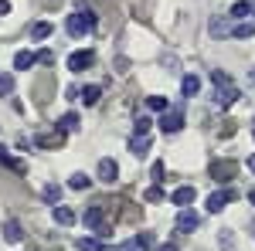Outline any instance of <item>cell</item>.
<instances>
[{
  "instance_id": "cell-30",
  "label": "cell",
  "mask_w": 255,
  "mask_h": 251,
  "mask_svg": "<svg viewBox=\"0 0 255 251\" xmlns=\"http://www.w3.org/2000/svg\"><path fill=\"white\" fill-rule=\"evenodd\" d=\"M153 180H163V163H153Z\"/></svg>"
},
{
  "instance_id": "cell-33",
  "label": "cell",
  "mask_w": 255,
  "mask_h": 251,
  "mask_svg": "<svg viewBox=\"0 0 255 251\" xmlns=\"http://www.w3.org/2000/svg\"><path fill=\"white\" fill-rule=\"evenodd\" d=\"M249 204H252V207H255V190H252V193H249Z\"/></svg>"
},
{
  "instance_id": "cell-16",
  "label": "cell",
  "mask_w": 255,
  "mask_h": 251,
  "mask_svg": "<svg viewBox=\"0 0 255 251\" xmlns=\"http://www.w3.org/2000/svg\"><path fill=\"white\" fill-rule=\"evenodd\" d=\"M228 14H232L235 20H245L249 14H252V3H249V0H238V3H232V10H228Z\"/></svg>"
},
{
  "instance_id": "cell-24",
  "label": "cell",
  "mask_w": 255,
  "mask_h": 251,
  "mask_svg": "<svg viewBox=\"0 0 255 251\" xmlns=\"http://www.w3.org/2000/svg\"><path fill=\"white\" fill-rule=\"evenodd\" d=\"M211 173H215V176H232V173H235V163H215Z\"/></svg>"
},
{
  "instance_id": "cell-8",
  "label": "cell",
  "mask_w": 255,
  "mask_h": 251,
  "mask_svg": "<svg viewBox=\"0 0 255 251\" xmlns=\"http://www.w3.org/2000/svg\"><path fill=\"white\" fill-rule=\"evenodd\" d=\"M232 197H235L232 190H215L211 197H208V211H211V214L225 211V204H232Z\"/></svg>"
},
{
  "instance_id": "cell-11",
  "label": "cell",
  "mask_w": 255,
  "mask_h": 251,
  "mask_svg": "<svg viewBox=\"0 0 255 251\" xmlns=\"http://www.w3.org/2000/svg\"><path fill=\"white\" fill-rule=\"evenodd\" d=\"M129 150L136 156H146V150H150V133H136L133 139H129Z\"/></svg>"
},
{
  "instance_id": "cell-7",
  "label": "cell",
  "mask_w": 255,
  "mask_h": 251,
  "mask_svg": "<svg viewBox=\"0 0 255 251\" xmlns=\"http://www.w3.org/2000/svg\"><path fill=\"white\" fill-rule=\"evenodd\" d=\"M116 176H119V167H116V160H99V180L102 183H116Z\"/></svg>"
},
{
  "instance_id": "cell-10",
  "label": "cell",
  "mask_w": 255,
  "mask_h": 251,
  "mask_svg": "<svg viewBox=\"0 0 255 251\" xmlns=\"http://www.w3.org/2000/svg\"><path fill=\"white\" fill-rule=\"evenodd\" d=\"M51 217H55V224H61V228H72V224H75V214L68 211L65 204H58V207L51 211Z\"/></svg>"
},
{
  "instance_id": "cell-1",
  "label": "cell",
  "mask_w": 255,
  "mask_h": 251,
  "mask_svg": "<svg viewBox=\"0 0 255 251\" xmlns=\"http://www.w3.org/2000/svg\"><path fill=\"white\" fill-rule=\"evenodd\" d=\"M96 27V14L92 10H75V14H68V20H65V31L72 34V38H82V34H89Z\"/></svg>"
},
{
  "instance_id": "cell-6",
  "label": "cell",
  "mask_w": 255,
  "mask_h": 251,
  "mask_svg": "<svg viewBox=\"0 0 255 251\" xmlns=\"http://www.w3.org/2000/svg\"><path fill=\"white\" fill-rule=\"evenodd\" d=\"M170 200H174V207H191L197 200V190L194 187H177V190L170 193Z\"/></svg>"
},
{
  "instance_id": "cell-27",
  "label": "cell",
  "mask_w": 255,
  "mask_h": 251,
  "mask_svg": "<svg viewBox=\"0 0 255 251\" xmlns=\"http://www.w3.org/2000/svg\"><path fill=\"white\" fill-rule=\"evenodd\" d=\"M150 126H153V122H150L146 116H143V119H136V133H150Z\"/></svg>"
},
{
  "instance_id": "cell-2",
  "label": "cell",
  "mask_w": 255,
  "mask_h": 251,
  "mask_svg": "<svg viewBox=\"0 0 255 251\" xmlns=\"http://www.w3.org/2000/svg\"><path fill=\"white\" fill-rule=\"evenodd\" d=\"M215 85H218V105H221V109H228V105H232V102H235L238 98V88L235 85H232V75H228V72H215Z\"/></svg>"
},
{
  "instance_id": "cell-31",
  "label": "cell",
  "mask_w": 255,
  "mask_h": 251,
  "mask_svg": "<svg viewBox=\"0 0 255 251\" xmlns=\"http://www.w3.org/2000/svg\"><path fill=\"white\" fill-rule=\"evenodd\" d=\"M0 14H10V0H0Z\"/></svg>"
},
{
  "instance_id": "cell-26",
  "label": "cell",
  "mask_w": 255,
  "mask_h": 251,
  "mask_svg": "<svg viewBox=\"0 0 255 251\" xmlns=\"http://www.w3.org/2000/svg\"><path fill=\"white\" fill-rule=\"evenodd\" d=\"M218 234H221L218 241H221V248H225V251H232V248H235V238H232V231H218Z\"/></svg>"
},
{
  "instance_id": "cell-20",
  "label": "cell",
  "mask_w": 255,
  "mask_h": 251,
  "mask_svg": "<svg viewBox=\"0 0 255 251\" xmlns=\"http://www.w3.org/2000/svg\"><path fill=\"white\" fill-rule=\"evenodd\" d=\"M48 34H51V24H48V20H41V24L31 27V38H34V41H44Z\"/></svg>"
},
{
  "instance_id": "cell-34",
  "label": "cell",
  "mask_w": 255,
  "mask_h": 251,
  "mask_svg": "<svg viewBox=\"0 0 255 251\" xmlns=\"http://www.w3.org/2000/svg\"><path fill=\"white\" fill-rule=\"evenodd\" d=\"M249 78H252V85H255V65H252V72H249Z\"/></svg>"
},
{
  "instance_id": "cell-18",
  "label": "cell",
  "mask_w": 255,
  "mask_h": 251,
  "mask_svg": "<svg viewBox=\"0 0 255 251\" xmlns=\"http://www.w3.org/2000/svg\"><path fill=\"white\" fill-rule=\"evenodd\" d=\"M99 95H102V88H99V85H85V88H82V102H85V105H96Z\"/></svg>"
},
{
  "instance_id": "cell-17",
  "label": "cell",
  "mask_w": 255,
  "mask_h": 251,
  "mask_svg": "<svg viewBox=\"0 0 255 251\" xmlns=\"http://www.w3.org/2000/svg\"><path fill=\"white\" fill-rule=\"evenodd\" d=\"M34 65V51H17V58H14V68L17 72H27Z\"/></svg>"
},
{
  "instance_id": "cell-35",
  "label": "cell",
  "mask_w": 255,
  "mask_h": 251,
  "mask_svg": "<svg viewBox=\"0 0 255 251\" xmlns=\"http://www.w3.org/2000/svg\"><path fill=\"white\" fill-rule=\"evenodd\" d=\"M249 167H252V170H255V156H249Z\"/></svg>"
},
{
  "instance_id": "cell-22",
  "label": "cell",
  "mask_w": 255,
  "mask_h": 251,
  "mask_svg": "<svg viewBox=\"0 0 255 251\" xmlns=\"http://www.w3.org/2000/svg\"><path fill=\"white\" fill-rule=\"evenodd\" d=\"M146 105H150L153 112H167V109H170V105H167V98H163V95H150V98H146Z\"/></svg>"
},
{
  "instance_id": "cell-32",
  "label": "cell",
  "mask_w": 255,
  "mask_h": 251,
  "mask_svg": "<svg viewBox=\"0 0 255 251\" xmlns=\"http://www.w3.org/2000/svg\"><path fill=\"white\" fill-rule=\"evenodd\" d=\"M157 251H177V248H174V245H160Z\"/></svg>"
},
{
  "instance_id": "cell-29",
  "label": "cell",
  "mask_w": 255,
  "mask_h": 251,
  "mask_svg": "<svg viewBox=\"0 0 255 251\" xmlns=\"http://www.w3.org/2000/svg\"><path fill=\"white\" fill-rule=\"evenodd\" d=\"M0 163H7V167H17V163H14V160L7 156V150H3V146H0Z\"/></svg>"
},
{
  "instance_id": "cell-9",
  "label": "cell",
  "mask_w": 255,
  "mask_h": 251,
  "mask_svg": "<svg viewBox=\"0 0 255 251\" xmlns=\"http://www.w3.org/2000/svg\"><path fill=\"white\" fill-rule=\"evenodd\" d=\"M92 61H96L92 51H75V55H68V72H85Z\"/></svg>"
},
{
  "instance_id": "cell-5",
  "label": "cell",
  "mask_w": 255,
  "mask_h": 251,
  "mask_svg": "<svg viewBox=\"0 0 255 251\" xmlns=\"http://www.w3.org/2000/svg\"><path fill=\"white\" fill-rule=\"evenodd\" d=\"M201 228V214L191 207H180L177 211V231H197Z\"/></svg>"
},
{
  "instance_id": "cell-23",
  "label": "cell",
  "mask_w": 255,
  "mask_h": 251,
  "mask_svg": "<svg viewBox=\"0 0 255 251\" xmlns=\"http://www.w3.org/2000/svg\"><path fill=\"white\" fill-rule=\"evenodd\" d=\"M68 187H72V190H85V187H89V176L85 173H72L68 176Z\"/></svg>"
},
{
  "instance_id": "cell-14",
  "label": "cell",
  "mask_w": 255,
  "mask_h": 251,
  "mask_svg": "<svg viewBox=\"0 0 255 251\" xmlns=\"http://www.w3.org/2000/svg\"><path fill=\"white\" fill-rule=\"evenodd\" d=\"M252 34H255V20H242L238 27H232V38H238V41L252 38Z\"/></svg>"
},
{
  "instance_id": "cell-25",
  "label": "cell",
  "mask_w": 255,
  "mask_h": 251,
  "mask_svg": "<svg viewBox=\"0 0 255 251\" xmlns=\"http://www.w3.org/2000/svg\"><path fill=\"white\" fill-rule=\"evenodd\" d=\"M10 92H14V78L0 72V95H10Z\"/></svg>"
},
{
  "instance_id": "cell-12",
  "label": "cell",
  "mask_w": 255,
  "mask_h": 251,
  "mask_svg": "<svg viewBox=\"0 0 255 251\" xmlns=\"http://www.w3.org/2000/svg\"><path fill=\"white\" fill-rule=\"evenodd\" d=\"M3 238L17 245V241H24V228H20L17 221H7V224H3Z\"/></svg>"
},
{
  "instance_id": "cell-13",
  "label": "cell",
  "mask_w": 255,
  "mask_h": 251,
  "mask_svg": "<svg viewBox=\"0 0 255 251\" xmlns=\"http://www.w3.org/2000/svg\"><path fill=\"white\" fill-rule=\"evenodd\" d=\"M232 34V24L221 17H211V38H228Z\"/></svg>"
},
{
  "instance_id": "cell-28",
  "label": "cell",
  "mask_w": 255,
  "mask_h": 251,
  "mask_svg": "<svg viewBox=\"0 0 255 251\" xmlns=\"http://www.w3.org/2000/svg\"><path fill=\"white\" fill-rule=\"evenodd\" d=\"M160 197H163V193H160V187H150V190H146V200H160Z\"/></svg>"
},
{
  "instance_id": "cell-21",
  "label": "cell",
  "mask_w": 255,
  "mask_h": 251,
  "mask_svg": "<svg viewBox=\"0 0 255 251\" xmlns=\"http://www.w3.org/2000/svg\"><path fill=\"white\" fill-rule=\"evenodd\" d=\"M75 245H79V251H102V245H99V238H79Z\"/></svg>"
},
{
  "instance_id": "cell-19",
  "label": "cell",
  "mask_w": 255,
  "mask_h": 251,
  "mask_svg": "<svg viewBox=\"0 0 255 251\" xmlns=\"http://www.w3.org/2000/svg\"><path fill=\"white\" fill-rule=\"evenodd\" d=\"M58 129H65V133H68V129H79V112H65V116L58 119Z\"/></svg>"
},
{
  "instance_id": "cell-3",
  "label": "cell",
  "mask_w": 255,
  "mask_h": 251,
  "mask_svg": "<svg viewBox=\"0 0 255 251\" xmlns=\"http://www.w3.org/2000/svg\"><path fill=\"white\" fill-rule=\"evenodd\" d=\"M82 221H85V228H92L99 238H109V224H106V217H102V207H89V211L82 214Z\"/></svg>"
},
{
  "instance_id": "cell-15",
  "label": "cell",
  "mask_w": 255,
  "mask_h": 251,
  "mask_svg": "<svg viewBox=\"0 0 255 251\" xmlns=\"http://www.w3.org/2000/svg\"><path fill=\"white\" fill-rule=\"evenodd\" d=\"M180 88H184V95H187V98H194L197 92H201V78H197V75H184V85H180Z\"/></svg>"
},
{
  "instance_id": "cell-4",
  "label": "cell",
  "mask_w": 255,
  "mask_h": 251,
  "mask_svg": "<svg viewBox=\"0 0 255 251\" xmlns=\"http://www.w3.org/2000/svg\"><path fill=\"white\" fill-rule=\"evenodd\" d=\"M160 129L167 136H174V133H180L184 129V116H180V109H167L163 116H160V122H157Z\"/></svg>"
}]
</instances>
